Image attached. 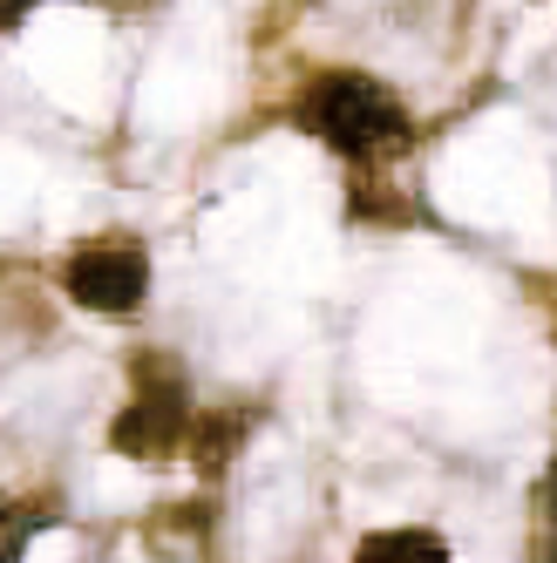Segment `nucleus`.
Returning a JSON list of instances; mask_svg holds the SVG:
<instances>
[{
  "label": "nucleus",
  "mask_w": 557,
  "mask_h": 563,
  "mask_svg": "<svg viewBox=\"0 0 557 563\" xmlns=\"http://www.w3.org/2000/svg\"><path fill=\"white\" fill-rule=\"evenodd\" d=\"M306 123L340 156H394L408 143V109L374 75H320L306 89Z\"/></svg>",
  "instance_id": "obj_1"
},
{
  "label": "nucleus",
  "mask_w": 557,
  "mask_h": 563,
  "mask_svg": "<svg viewBox=\"0 0 557 563\" xmlns=\"http://www.w3.org/2000/svg\"><path fill=\"white\" fill-rule=\"evenodd\" d=\"M62 292L89 312H136L150 292V258L130 238H96L62 265Z\"/></svg>",
  "instance_id": "obj_2"
},
{
  "label": "nucleus",
  "mask_w": 557,
  "mask_h": 563,
  "mask_svg": "<svg viewBox=\"0 0 557 563\" xmlns=\"http://www.w3.org/2000/svg\"><path fill=\"white\" fill-rule=\"evenodd\" d=\"M184 434H190V400H184V387H177L171 367L143 374V380H136V400H130V408L116 415V428H109L116 449H123V455H143V462L171 455Z\"/></svg>",
  "instance_id": "obj_3"
},
{
  "label": "nucleus",
  "mask_w": 557,
  "mask_h": 563,
  "mask_svg": "<svg viewBox=\"0 0 557 563\" xmlns=\"http://www.w3.org/2000/svg\"><path fill=\"white\" fill-rule=\"evenodd\" d=\"M353 563H449V550L428 530H381V537H368L353 550Z\"/></svg>",
  "instance_id": "obj_4"
},
{
  "label": "nucleus",
  "mask_w": 557,
  "mask_h": 563,
  "mask_svg": "<svg viewBox=\"0 0 557 563\" xmlns=\"http://www.w3.org/2000/svg\"><path fill=\"white\" fill-rule=\"evenodd\" d=\"M34 8V0H0V34H8V27H21V14Z\"/></svg>",
  "instance_id": "obj_5"
},
{
  "label": "nucleus",
  "mask_w": 557,
  "mask_h": 563,
  "mask_svg": "<svg viewBox=\"0 0 557 563\" xmlns=\"http://www.w3.org/2000/svg\"><path fill=\"white\" fill-rule=\"evenodd\" d=\"M544 503H550V516H557V468H550V482H544Z\"/></svg>",
  "instance_id": "obj_6"
}]
</instances>
